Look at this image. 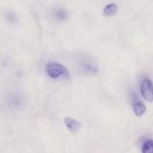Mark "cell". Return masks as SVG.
Listing matches in <instances>:
<instances>
[{
    "mask_svg": "<svg viewBox=\"0 0 153 153\" xmlns=\"http://www.w3.org/2000/svg\"><path fill=\"white\" fill-rule=\"evenodd\" d=\"M45 70L47 75L52 79H68L70 78L68 69L63 64L59 62L48 63L45 67Z\"/></svg>",
    "mask_w": 153,
    "mask_h": 153,
    "instance_id": "cell-1",
    "label": "cell"
},
{
    "mask_svg": "<svg viewBox=\"0 0 153 153\" xmlns=\"http://www.w3.org/2000/svg\"><path fill=\"white\" fill-rule=\"evenodd\" d=\"M140 93L147 102H153V83L150 79H145L142 80L140 84Z\"/></svg>",
    "mask_w": 153,
    "mask_h": 153,
    "instance_id": "cell-2",
    "label": "cell"
},
{
    "mask_svg": "<svg viewBox=\"0 0 153 153\" xmlns=\"http://www.w3.org/2000/svg\"><path fill=\"white\" fill-rule=\"evenodd\" d=\"M80 68H82V70L85 73L88 74H91V75H95L98 72V67L97 65L89 59H85L80 63Z\"/></svg>",
    "mask_w": 153,
    "mask_h": 153,
    "instance_id": "cell-3",
    "label": "cell"
},
{
    "mask_svg": "<svg viewBox=\"0 0 153 153\" xmlns=\"http://www.w3.org/2000/svg\"><path fill=\"white\" fill-rule=\"evenodd\" d=\"M64 123L72 133H76L81 129V123L78 120L71 117H66L64 119Z\"/></svg>",
    "mask_w": 153,
    "mask_h": 153,
    "instance_id": "cell-4",
    "label": "cell"
},
{
    "mask_svg": "<svg viewBox=\"0 0 153 153\" xmlns=\"http://www.w3.org/2000/svg\"><path fill=\"white\" fill-rule=\"evenodd\" d=\"M132 109H133V112H134L135 115L136 116H139V117L141 116V115H143L146 113V110H147L146 105L140 100H139L137 97H135L134 99H133V102H132Z\"/></svg>",
    "mask_w": 153,
    "mask_h": 153,
    "instance_id": "cell-5",
    "label": "cell"
},
{
    "mask_svg": "<svg viewBox=\"0 0 153 153\" xmlns=\"http://www.w3.org/2000/svg\"><path fill=\"white\" fill-rule=\"evenodd\" d=\"M118 7L115 3H110L104 7L103 13L105 16H114L117 13Z\"/></svg>",
    "mask_w": 153,
    "mask_h": 153,
    "instance_id": "cell-6",
    "label": "cell"
},
{
    "mask_svg": "<svg viewBox=\"0 0 153 153\" xmlns=\"http://www.w3.org/2000/svg\"><path fill=\"white\" fill-rule=\"evenodd\" d=\"M53 16L59 21H65L68 18V12H67L66 9H64L62 7H59V8H57V9L54 10Z\"/></svg>",
    "mask_w": 153,
    "mask_h": 153,
    "instance_id": "cell-7",
    "label": "cell"
},
{
    "mask_svg": "<svg viewBox=\"0 0 153 153\" xmlns=\"http://www.w3.org/2000/svg\"><path fill=\"white\" fill-rule=\"evenodd\" d=\"M141 151L142 153H153V140L149 139L147 140L142 147H141Z\"/></svg>",
    "mask_w": 153,
    "mask_h": 153,
    "instance_id": "cell-8",
    "label": "cell"
},
{
    "mask_svg": "<svg viewBox=\"0 0 153 153\" xmlns=\"http://www.w3.org/2000/svg\"><path fill=\"white\" fill-rule=\"evenodd\" d=\"M7 104H8V105H9L11 108L16 109L17 107L20 106V105H21V100H20L16 96V97H12L8 100Z\"/></svg>",
    "mask_w": 153,
    "mask_h": 153,
    "instance_id": "cell-9",
    "label": "cell"
}]
</instances>
